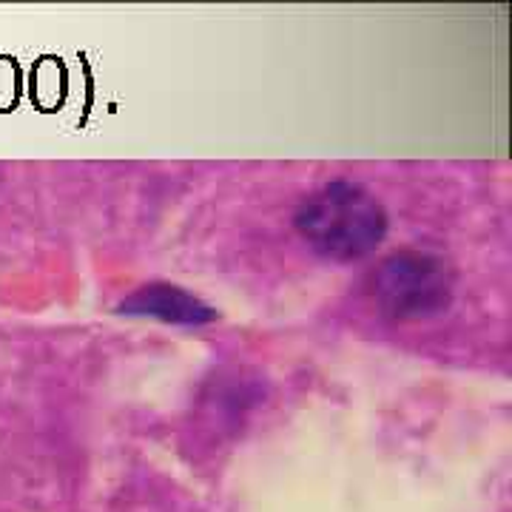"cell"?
I'll return each instance as SVG.
<instances>
[{"label": "cell", "mask_w": 512, "mask_h": 512, "mask_svg": "<svg viewBox=\"0 0 512 512\" xmlns=\"http://www.w3.org/2000/svg\"><path fill=\"white\" fill-rule=\"evenodd\" d=\"M296 228L316 254L333 262H356L382 245L387 214L362 185L336 180L299 205Z\"/></svg>", "instance_id": "6da1fadb"}, {"label": "cell", "mask_w": 512, "mask_h": 512, "mask_svg": "<svg viewBox=\"0 0 512 512\" xmlns=\"http://www.w3.org/2000/svg\"><path fill=\"white\" fill-rule=\"evenodd\" d=\"M117 311L128 316H151L168 325H208L217 319V311L208 308L194 293L183 291L177 285H165V282H154L134 291L120 302Z\"/></svg>", "instance_id": "3957f363"}, {"label": "cell", "mask_w": 512, "mask_h": 512, "mask_svg": "<svg viewBox=\"0 0 512 512\" xmlns=\"http://www.w3.org/2000/svg\"><path fill=\"white\" fill-rule=\"evenodd\" d=\"M373 296L393 319H427L453 302V271L439 256L402 251L379 265Z\"/></svg>", "instance_id": "7a4b0ae2"}]
</instances>
